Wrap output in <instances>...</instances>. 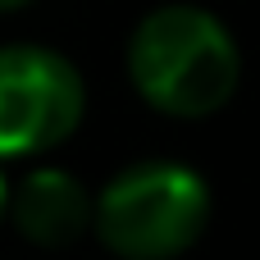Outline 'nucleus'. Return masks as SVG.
I'll return each instance as SVG.
<instances>
[{"mask_svg": "<svg viewBox=\"0 0 260 260\" xmlns=\"http://www.w3.org/2000/svg\"><path fill=\"white\" fill-rule=\"evenodd\" d=\"M133 91L169 119L219 114L242 82V50L229 23L201 5H160L128 37Z\"/></svg>", "mask_w": 260, "mask_h": 260, "instance_id": "f257e3e1", "label": "nucleus"}, {"mask_svg": "<svg viewBox=\"0 0 260 260\" xmlns=\"http://www.w3.org/2000/svg\"><path fill=\"white\" fill-rule=\"evenodd\" d=\"M210 224V187L178 160H137L96 192L91 233L119 260H178Z\"/></svg>", "mask_w": 260, "mask_h": 260, "instance_id": "f03ea898", "label": "nucleus"}, {"mask_svg": "<svg viewBox=\"0 0 260 260\" xmlns=\"http://www.w3.org/2000/svg\"><path fill=\"white\" fill-rule=\"evenodd\" d=\"M87 114V82L50 46H0V160L55 151Z\"/></svg>", "mask_w": 260, "mask_h": 260, "instance_id": "7ed1b4c3", "label": "nucleus"}, {"mask_svg": "<svg viewBox=\"0 0 260 260\" xmlns=\"http://www.w3.org/2000/svg\"><path fill=\"white\" fill-rule=\"evenodd\" d=\"M9 219L32 247L64 251L91 233L96 197L69 169H32L18 178V187H9Z\"/></svg>", "mask_w": 260, "mask_h": 260, "instance_id": "20e7f679", "label": "nucleus"}, {"mask_svg": "<svg viewBox=\"0 0 260 260\" xmlns=\"http://www.w3.org/2000/svg\"><path fill=\"white\" fill-rule=\"evenodd\" d=\"M9 215V178H5V169H0V219Z\"/></svg>", "mask_w": 260, "mask_h": 260, "instance_id": "39448f33", "label": "nucleus"}, {"mask_svg": "<svg viewBox=\"0 0 260 260\" xmlns=\"http://www.w3.org/2000/svg\"><path fill=\"white\" fill-rule=\"evenodd\" d=\"M23 5H32V0H0V14H14V9H23Z\"/></svg>", "mask_w": 260, "mask_h": 260, "instance_id": "423d86ee", "label": "nucleus"}]
</instances>
